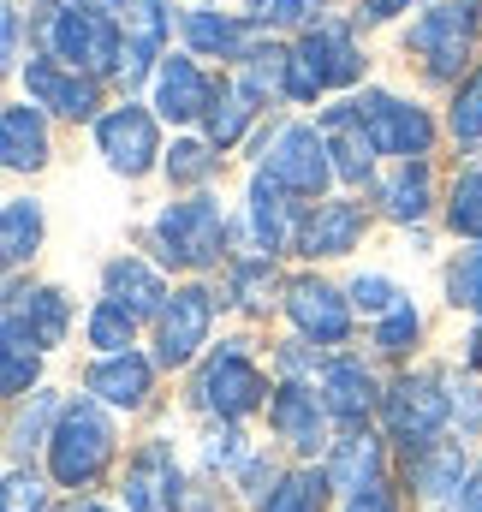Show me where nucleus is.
<instances>
[{
	"instance_id": "obj_45",
	"label": "nucleus",
	"mask_w": 482,
	"mask_h": 512,
	"mask_svg": "<svg viewBox=\"0 0 482 512\" xmlns=\"http://www.w3.org/2000/svg\"><path fill=\"white\" fill-rule=\"evenodd\" d=\"M304 6H310V0H274L268 18H274V24H292V18H304Z\"/></svg>"
},
{
	"instance_id": "obj_9",
	"label": "nucleus",
	"mask_w": 482,
	"mask_h": 512,
	"mask_svg": "<svg viewBox=\"0 0 482 512\" xmlns=\"http://www.w3.org/2000/svg\"><path fill=\"white\" fill-rule=\"evenodd\" d=\"M96 143H102V155H108V167L125 173V179H137V173H149L155 167V155H161V143H155V120L143 114V108H114L102 126H96Z\"/></svg>"
},
{
	"instance_id": "obj_21",
	"label": "nucleus",
	"mask_w": 482,
	"mask_h": 512,
	"mask_svg": "<svg viewBox=\"0 0 482 512\" xmlns=\"http://www.w3.org/2000/svg\"><path fill=\"white\" fill-rule=\"evenodd\" d=\"M322 405H328L334 417H346V423L369 417V405H375V382H369V370H363L358 358H334V364L322 370Z\"/></svg>"
},
{
	"instance_id": "obj_49",
	"label": "nucleus",
	"mask_w": 482,
	"mask_h": 512,
	"mask_svg": "<svg viewBox=\"0 0 482 512\" xmlns=\"http://www.w3.org/2000/svg\"><path fill=\"white\" fill-rule=\"evenodd\" d=\"M72 512H102V507H96V501H84V507H72Z\"/></svg>"
},
{
	"instance_id": "obj_1",
	"label": "nucleus",
	"mask_w": 482,
	"mask_h": 512,
	"mask_svg": "<svg viewBox=\"0 0 482 512\" xmlns=\"http://www.w3.org/2000/svg\"><path fill=\"white\" fill-rule=\"evenodd\" d=\"M108 459H114V423L90 399L60 405V423L48 435V471H54V483H66V489L96 483Z\"/></svg>"
},
{
	"instance_id": "obj_20",
	"label": "nucleus",
	"mask_w": 482,
	"mask_h": 512,
	"mask_svg": "<svg viewBox=\"0 0 482 512\" xmlns=\"http://www.w3.org/2000/svg\"><path fill=\"white\" fill-rule=\"evenodd\" d=\"M363 239V209L358 203H322L310 221H304V251L310 256H346Z\"/></svg>"
},
{
	"instance_id": "obj_51",
	"label": "nucleus",
	"mask_w": 482,
	"mask_h": 512,
	"mask_svg": "<svg viewBox=\"0 0 482 512\" xmlns=\"http://www.w3.org/2000/svg\"><path fill=\"white\" fill-rule=\"evenodd\" d=\"M66 6H72V0H66Z\"/></svg>"
},
{
	"instance_id": "obj_40",
	"label": "nucleus",
	"mask_w": 482,
	"mask_h": 512,
	"mask_svg": "<svg viewBox=\"0 0 482 512\" xmlns=\"http://www.w3.org/2000/svg\"><path fill=\"white\" fill-rule=\"evenodd\" d=\"M417 340V310L411 304H399V310H387V322H381V334H375V346L381 352H405Z\"/></svg>"
},
{
	"instance_id": "obj_34",
	"label": "nucleus",
	"mask_w": 482,
	"mask_h": 512,
	"mask_svg": "<svg viewBox=\"0 0 482 512\" xmlns=\"http://www.w3.org/2000/svg\"><path fill=\"white\" fill-rule=\"evenodd\" d=\"M453 137L459 143H477L482 137V66L465 78V90L453 96Z\"/></svg>"
},
{
	"instance_id": "obj_47",
	"label": "nucleus",
	"mask_w": 482,
	"mask_h": 512,
	"mask_svg": "<svg viewBox=\"0 0 482 512\" xmlns=\"http://www.w3.org/2000/svg\"><path fill=\"white\" fill-rule=\"evenodd\" d=\"M459 512H482V471L471 477V489L459 495Z\"/></svg>"
},
{
	"instance_id": "obj_33",
	"label": "nucleus",
	"mask_w": 482,
	"mask_h": 512,
	"mask_svg": "<svg viewBox=\"0 0 482 512\" xmlns=\"http://www.w3.org/2000/svg\"><path fill=\"white\" fill-rule=\"evenodd\" d=\"M447 221H453V233H465V239H482V173H465V179L453 185Z\"/></svg>"
},
{
	"instance_id": "obj_5",
	"label": "nucleus",
	"mask_w": 482,
	"mask_h": 512,
	"mask_svg": "<svg viewBox=\"0 0 482 512\" xmlns=\"http://www.w3.org/2000/svg\"><path fill=\"white\" fill-rule=\"evenodd\" d=\"M352 108V120L358 131L375 143V155H429V143H435V126H429V114L423 108H411V102H393V96H381V90H369L363 102H346Z\"/></svg>"
},
{
	"instance_id": "obj_28",
	"label": "nucleus",
	"mask_w": 482,
	"mask_h": 512,
	"mask_svg": "<svg viewBox=\"0 0 482 512\" xmlns=\"http://www.w3.org/2000/svg\"><path fill=\"white\" fill-rule=\"evenodd\" d=\"M429 209V161H405L399 179L387 185V215L393 221H417Z\"/></svg>"
},
{
	"instance_id": "obj_7",
	"label": "nucleus",
	"mask_w": 482,
	"mask_h": 512,
	"mask_svg": "<svg viewBox=\"0 0 482 512\" xmlns=\"http://www.w3.org/2000/svg\"><path fill=\"white\" fill-rule=\"evenodd\" d=\"M262 393H268V382H262V370L244 358L239 346H221L209 358V370L197 376V405L221 411V417H244L250 405H262Z\"/></svg>"
},
{
	"instance_id": "obj_16",
	"label": "nucleus",
	"mask_w": 482,
	"mask_h": 512,
	"mask_svg": "<svg viewBox=\"0 0 482 512\" xmlns=\"http://www.w3.org/2000/svg\"><path fill=\"white\" fill-rule=\"evenodd\" d=\"M209 102H215L209 78H203L185 54H173V60L161 66V78H155V108H161L167 120H197V114H209Z\"/></svg>"
},
{
	"instance_id": "obj_3",
	"label": "nucleus",
	"mask_w": 482,
	"mask_h": 512,
	"mask_svg": "<svg viewBox=\"0 0 482 512\" xmlns=\"http://www.w3.org/2000/svg\"><path fill=\"white\" fill-rule=\"evenodd\" d=\"M358 72H363V60H358V48H352V36H346V24H322V30H310L292 48L286 96L292 102H316L328 84H352Z\"/></svg>"
},
{
	"instance_id": "obj_32",
	"label": "nucleus",
	"mask_w": 482,
	"mask_h": 512,
	"mask_svg": "<svg viewBox=\"0 0 482 512\" xmlns=\"http://www.w3.org/2000/svg\"><path fill=\"white\" fill-rule=\"evenodd\" d=\"M203 120H209V143H233V137L250 126V96H244V90H221Z\"/></svg>"
},
{
	"instance_id": "obj_14",
	"label": "nucleus",
	"mask_w": 482,
	"mask_h": 512,
	"mask_svg": "<svg viewBox=\"0 0 482 512\" xmlns=\"http://www.w3.org/2000/svg\"><path fill=\"white\" fill-rule=\"evenodd\" d=\"M471 24H477V6H435L423 24H411V48L429 54L435 78H447L459 60H465V42H471Z\"/></svg>"
},
{
	"instance_id": "obj_50",
	"label": "nucleus",
	"mask_w": 482,
	"mask_h": 512,
	"mask_svg": "<svg viewBox=\"0 0 482 512\" xmlns=\"http://www.w3.org/2000/svg\"><path fill=\"white\" fill-rule=\"evenodd\" d=\"M250 6H262V0H250ZM268 6H274V0H268Z\"/></svg>"
},
{
	"instance_id": "obj_13",
	"label": "nucleus",
	"mask_w": 482,
	"mask_h": 512,
	"mask_svg": "<svg viewBox=\"0 0 482 512\" xmlns=\"http://www.w3.org/2000/svg\"><path fill=\"white\" fill-rule=\"evenodd\" d=\"M286 310H292V322H298L316 346H340V340L352 334L346 298H340L334 286H322V280H292V286H286Z\"/></svg>"
},
{
	"instance_id": "obj_11",
	"label": "nucleus",
	"mask_w": 482,
	"mask_h": 512,
	"mask_svg": "<svg viewBox=\"0 0 482 512\" xmlns=\"http://www.w3.org/2000/svg\"><path fill=\"white\" fill-rule=\"evenodd\" d=\"M268 173H274L286 191H298V197H316V191L328 185V143H322L316 131H304V126H286L280 137H274Z\"/></svg>"
},
{
	"instance_id": "obj_19",
	"label": "nucleus",
	"mask_w": 482,
	"mask_h": 512,
	"mask_svg": "<svg viewBox=\"0 0 482 512\" xmlns=\"http://www.w3.org/2000/svg\"><path fill=\"white\" fill-rule=\"evenodd\" d=\"M108 298L131 310V316H155V310H167V286H161V274L149 268V262H137V256H120V262H108Z\"/></svg>"
},
{
	"instance_id": "obj_27",
	"label": "nucleus",
	"mask_w": 482,
	"mask_h": 512,
	"mask_svg": "<svg viewBox=\"0 0 482 512\" xmlns=\"http://www.w3.org/2000/svg\"><path fill=\"white\" fill-rule=\"evenodd\" d=\"M459 483H465V453H459V447H435V453L417 459V489H423V501L465 495Z\"/></svg>"
},
{
	"instance_id": "obj_36",
	"label": "nucleus",
	"mask_w": 482,
	"mask_h": 512,
	"mask_svg": "<svg viewBox=\"0 0 482 512\" xmlns=\"http://www.w3.org/2000/svg\"><path fill=\"white\" fill-rule=\"evenodd\" d=\"M447 292H453V304H465V310L482 316V251L459 256V268L447 274Z\"/></svg>"
},
{
	"instance_id": "obj_46",
	"label": "nucleus",
	"mask_w": 482,
	"mask_h": 512,
	"mask_svg": "<svg viewBox=\"0 0 482 512\" xmlns=\"http://www.w3.org/2000/svg\"><path fill=\"white\" fill-rule=\"evenodd\" d=\"M399 6H405V0H363V18H375V24H381V18H393Z\"/></svg>"
},
{
	"instance_id": "obj_31",
	"label": "nucleus",
	"mask_w": 482,
	"mask_h": 512,
	"mask_svg": "<svg viewBox=\"0 0 482 512\" xmlns=\"http://www.w3.org/2000/svg\"><path fill=\"white\" fill-rule=\"evenodd\" d=\"M131 322H137V316L120 310L114 298L96 304V310H90V346H102L108 358H114V352H131Z\"/></svg>"
},
{
	"instance_id": "obj_17",
	"label": "nucleus",
	"mask_w": 482,
	"mask_h": 512,
	"mask_svg": "<svg viewBox=\"0 0 482 512\" xmlns=\"http://www.w3.org/2000/svg\"><path fill=\"white\" fill-rule=\"evenodd\" d=\"M268 423H274V435L292 441L298 453H316V447H322V405H316V393H304V387H274Z\"/></svg>"
},
{
	"instance_id": "obj_8",
	"label": "nucleus",
	"mask_w": 482,
	"mask_h": 512,
	"mask_svg": "<svg viewBox=\"0 0 482 512\" xmlns=\"http://www.w3.org/2000/svg\"><path fill=\"white\" fill-rule=\"evenodd\" d=\"M66 298L54 292V286H36V292H24V286H12V304H6V346L12 352H42V346H60V334H66Z\"/></svg>"
},
{
	"instance_id": "obj_2",
	"label": "nucleus",
	"mask_w": 482,
	"mask_h": 512,
	"mask_svg": "<svg viewBox=\"0 0 482 512\" xmlns=\"http://www.w3.org/2000/svg\"><path fill=\"white\" fill-rule=\"evenodd\" d=\"M42 36H48V48H54V60H66L72 72H84V78H102V72H120L125 48H120V24L108 18V6H60L48 24H42Z\"/></svg>"
},
{
	"instance_id": "obj_10",
	"label": "nucleus",
	"mask_w": 482,
	"mask_h": 512,
	"mask_svg": "<svg viewBox=\"0 0 482 512\" xmlns=\"http://www.w3.org/2000/svg\"><path fill=\"white\" fill-rule=\"evenodd\" d=\"M209 322H215V292L203 286L173 292V304L161 310V364H191L197 346L209 340Z\"/></svg>"
},
{
	"instance_id": "obj_38",
	"label": "nucleus",
	"mask_w": 482,
	"mask_h": 512,
	"mask_svg": "<svg viewBox=\"0 0 482 512\" xmlns=\"http://www.w3.org/2000/svg\"><path fill=\"white\" fill-rule=\"evenodd\" d=\"M268 286H274L268 256H262V262H239V268H233V298H239V304H262V298H268Z\"/></svg>"
},
{
	"instance_id": "obj_44",
	"label": "nucleus",
	"mask_w": 482,
	"mask_h": 512,
	"mask_svg": "<svg viewBox=\"0 0 482 512\" xmlns=\"http://www.w3.org/2000/svg\"><path fill=\"white\" fill-rule=\"evenodd\" d=\"M346 512H399V501H393V495H387V489L375 483V489H363V495H352V507H346Z\"/></svg>"
},
{
	"instance_id": "obj_25",
	"label": "nucleus",
	"mask_w": 482,
	"mask_h": 512,
	"mask_svg": "<svg viewBox=\"0 0 482 512\" xmlns=\"http://www.w3.org/2000/svg\"><path fill=\"white\" fill-rule=\"evenodd\" d=\"M375 477H381V447L369 441V435H346L340 447H334V459H328V483L334 489H375Z\"/></svg>"
},
{
	"instance_id": "obj_12",
	"label": "nucleus",
	"mask_w": 482,
	"mask_h": 512,
	"mask_svg": "<svg viewBox=\"0 0 482 512\" xmlns=\"http://www.w3.org/2000/svg\"><path fill=\"white\" fill-rule=\"evenodd\" d=\"M24 90L36 108H54V114H72V120H90L96 114V78L60 66V60H30L24 66Z\"/></svg>"
},
{
	"instance_id": "obj_26",
	"label": "nucleus",
	"mask_w": 482,
	"mask_h": 512,
	"mask_svg": "<svg viewBox=\"0 0 482 512\" xmlns=\"http://www.w3.org/2000/svg\"><path fill=\"white\" fill-rule=\"evenodd\" d=\"M0 245H6V262H12V268L36 251V245H42V203L12 197V203H6V221H0Z\"/></svg>"
},
{
	"instance_id": "obj_48",
	"label": "nucleus",
	"mask_w": 482,
	"mask_h": 512,
	"mask_svg": "<svg viewBox=\"0 0 482 512\" xmlns=\"http://www.w3.org/2000/svg\"><path fill=\"white\" fill-rule=\"evenodd\" d=\"M471 364H477V370H482V334H477V340H471Z\"/></svg>"
},
{
	"instance_id": "obj_18",
	"label": "nucleus",
	"mask_w": 482,
	"mask_h": 512,
	"mask_svg": "<svg viewBox=\"0 0 482 512\" xmlns=\"http://www.w3.org/2000/svg\"><path fill=\"white\" fill-rule=\"evenodd\" d=\"M84 387L96 393V399H108V405H120V411H137L143 399H149V358H137V352H114V358H102Z\"/></svg>"
},
{
	"instance_id": "obj_23",
	"label": "nucleus",
	"mask_w": 482,
	"mask_h": 512,
	"mask_svg": "<svg viewBox=\"0 0 482 512\" xmlns=\"http://www.w3.org/2000/svg\"><path fill=\"white\" fill-rule=\"evenodd\" d=\"M0 149H6V167L12 173H24V167H42L48 161V126H42V114L36 108H6V120H0Z\"/></svg>"
},
{
	"instance_id": "obj_6",
	"label": "nucleus",
	"mask_w": 482,
	"mask_h": 512,
	"mask_svg": "<svg viewBox=\"0 0 482 512\" xmlns=\"http://www.w3.org/2000/svg\"><path fill=\"white\" fill-rule=\"evenodd\" d=\"M447 417H453V393H441L435 376H405L387 393V429L405 447H429Z\"/></svg>"
},
{
	"instance_id": "obj_15",
	"label": "nucleus",
	"mask_w": 482,
	"mask_h": 512,
	"mask_svg": "<svg viewBox=\"0 0 482 512\" xmlns=\"http://www.w3.org/2000/svg\"><path fill=\"white\" fill-rule=\"evenodd\" d=\"M173 507H179V465H173L167 441H149V447L131 459L125 512H173Z\"/></svg>"
},
{
	"instance_id": "obj_35",
	"label": "nucleus",
	"mask_w": 482,
	"mask_h": 512,
	"mask_svg": "<svg viewBox=\"0 0 482 512\" xmlns=\"http://www.w3.org/2000/svg\"><path fill=\"white\" fill-rule=\"evenodd\" d=\"M167 173H173L179 185H197V179H209V173H215V155H209V143H173V155H167Z\"/></svg>"
},
{
	"instance_id": "obj_37",
	"label": "nucleus",
	"mask_w": 482,
	"mask_h": 512,
	"mask_svg": "<svg viewBox=\"0 0 482 512\" xmlns=\"http://www.w3.org/2000/svg\"><path fill=\"white\" fill-rule=\"evenodd\" d=\"M393 298H399V292H393V280H387V274H358V280H352V304H358V310H369V316L399 310Z\"/></svg>"
},
{
	"instance_id": "obj_39",
	"label": "nucleus",
	"mask_w": 482,
	"mask_h": 512,
	"mask_svg": "<svg viewBox=\"0 0 482 512\" xmlns=\"http://www.w3.org/2000/svg\"><path fill=\"white\" fill-rule=\"evenodd\" d=\"M36 382V352H12L6 346V358H0V387H6V399H24Z\"/></svg>"
},
{
	"instance_id": "obj_29",
	"label": "nucleus",
	"mask_w": 482,
	"mask_h": 512,
	"mask_svg": "<svg viewBox=\"0 0 482 512\" xmlns=\"http://www.w3.org/2000/svg\"><path fill=\"white\" fill-rule=\"evenodd\" d=\"M185 36H191V48H203V54H239L244 30L239 24H227V18H215V12H185Z\"/></svg>"
},
{
	"instance_id": "obj_24",
	"label": "nucleus",
	"mask_w": 482,
	"mask_h": 512,
	"mask_svg": "<svg viewBox=\"0 0 482 512\" xmlns=\"http://www.w3.org/2000/svg\"><path fill=\"white\" fill-rule=\"evenodd\" d=\"M161 30H167V12L155 6V0H143V6H131L125 12V84H137L143 72H149V60H155V48H161Z\"/></svg>"
},
{
	"instance_id": "obj_30",
	"label": "nucleus",
	"mask_w": 482,
	"mask_h": 512,
	"mask_svg": "<svg viewBox=\"0 0 482 512\" xmlns=\"http://www.w3.org/2000/svg\"><path fill=\"white\" fill-rule=\"evenodd\" d=\"M322 501H328V477L298 471V477H286V483L274 489V501L262 512H322Z\"/></svg>"
},
{
	"instance_id": "obj_43",
	"label": "nucleus",
	"mask_w": 482,
	"mask_h": 512,
	"mask_svg": "<svg viewBox=\"0 0 482 512\" xmlns=\"http://www.w3.org/2000/svg\"><path fill=\"white\" fill-rule=\"evenodd\" d=\"M239 441H244L239 429H215V435H209V447H203V459H209V465H233V459L244 453Z\"/></svg>"
},
{
	"instance_id": "obj_41",
	"label": "nucleus",
	"mask_w": 482,
	"mask_h": 512,
	"mask_svg": "<svg viewBox=\"0 0 482 512\" xmlns=\"http://www.w3.org/2000/svg\"><path fill=\"white\" fill-rule=\"evenodd\" d=\"M6 512H48V489L30 471H12L6 477Z\"/></svg>"
},
{
	"instance_id": "obj_22",
	"label": "nucleus",
	"mask_w": 482,
	"mask_h": 512,
	"mask_svg": "<svg viewBox=\"0 0 482 512\" xmlns=\"http://www.w3.org/2000/svg\"><path fill=\"white\" fill-rule=\"evenodd\" d=\"M250 227H256V239H262V251H286V239H292V215H286V185L274 179V173H256L250 179Z\"/></svg>"
},
{
	"instance_id": "obj_4",
	"label": "nucleus",
	"mask_w": 482,
	"mask_h": 512,
	"mask_svg": "<svg viewBox=\"0 0 482 512\" xmlns=\"http://www.w3.org/2000/svg\"><path fill=\"white\" fill-rule=\"evenodd\" d=\"M221 233H227V221H221V203L215 197L167 203L155 215V245H161L167 262H179V268H209L221 256Z\"/></svg>"
},
{
	"instance_id": "obj_42",
	"label": "nucleus",
	"mask_w": 482,
	"mask_h": 512,
	"mask_svg": "<svg viewBox=\"0 0 482 512\" xmlns=\"http://www.w3.org/2000/svg\"><path fill=\"white\" fill-rule=\"evenodd\" d=\"M274 477H280V471H274L268 459H250V465H244V495H250L256 507H268V501H274V489H268Z\"/></svg>"
}]
</instances>
